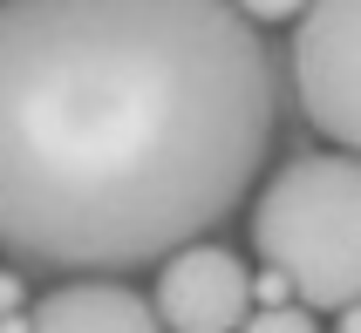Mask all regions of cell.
Segmentation results:
<instances>
[{
	"label": "cell",
	"instance_id": "cell-3",
	"mask_svg": "<svg viewBox=\"0 0 361 333\" xmlns=\"http://www.w3.org/2000/svg\"><path fill=\"white\" fill-rule=\"evenodd\" d=\"M286 68L307 122L361 157V0H307Z\"/></svg>",
	"mask_w": 361,
	"mask_h": 333
},
{
	"label": "cell",
	"instance_id": "cell-6",
	"mask_svg": "<svg viewBox=\"0 0 361 333\" xmlns=\"http://www.w3.org/2000/svg\"><path fill=\"white\" fill-rule=\"evenodd\" d=\"M239 333H321V313H307V306H259Z\"/></svg>",
	"mask_w": 361,
	"mask_h": 333
},
{
	"label": "cell",
	"instance_id": "cell-11",
	"mask_svg": "<svg viewBox=\"0 0 361 333\" xmlns=\"http://www.w3.org/2000/svg\"><path fill=\"white\" fill-rule=\"evenodd\" d=\"M0 333H35V313H7V320H0Z\"/></svg>",
	"mask_w": 361,
	"mask_h": 333
},
{
	"label": "cell",
	"instance_id": "cell-5",
	"mask_svg": "<svg viewBox=\"0 0 361 333\" xmlns=\"http://www.w3.org/2000/svg\"><path fill=\"white\" fill-rule=\"evenodd\" d=\"M35 333H171L157 306L116 279H75L35 306Z\"/></svg>",
	"mask_w": 361,
	"mask_h": 333
},
{
	"label": "cell",
	"instance_id": "cell-10",
	"mask_svg": "<svg viewBox=\"0 0 361 333\" xmlns=\"http://www.w3.org/2000/svg\"><path fill=\"white\" fill-rule=\"evenodd\" d=\"M334 333H361V306H341L334 313Z\"/></svg>",
	"mask_w": 361,
	"mask_h": 333
},
{
	"label": "cell",
	"instance_id": "cell-2",
	"mask_svg": "<svg viewBox=\"0 0 361 333\" xmlns=\"http://www.w3.org/2000/svg\"><path fill=\"white\" fill-rule=\"evenodd\" d=\"M252 245L307 313L361 306V157H293L252 204Z\"/></svg>",
	"mask_w": 361,
	"mask_h": 333
},
{
	"label": "cell",
	"instance_id": "cell-7",
	"mask_svg": "<svg viewBox=\"0 0 361 333\" xmlns=\"http://www.w3.org/2000/svg\"><path fill=\"white\" fill-rule=\"evenodd\" d=\"M252 27H273V20H300L307 14V0H232Z\"/></svg>",
	"mask_w": 361,
	"mask_h": 333
},
{
	"label": "cell",
	"instance_id": "cell-4",
	"mask_svg": "<svg viewBox=\"0 0 361 333\" xmlns=\"http://www.w3.org/2000/svg\"><path fill=\"white\" fill-rule=\"evenodd\" d=\"M150 306L171 333H239L252 320V272H245L239 252L198 238V245H178L157 265Z\"/></svg>",
	"mask_w": 361,
	"mask_h": 333
},
{
	"label": "cell",
	"instance_id": "cell-8",
	"mask_svg": "<svg viewBox=\"0 0 361 333\" xmlns=\"http://www.w3.org/2000/svg\"><path fill=\"white\" fill-rule=\"evenodd\" d=\"M252 293H259V306H300V299H293V286H286V272H273V265L252 279Z\"/></svg>",
	"mask_w": 361,
	"mask_h": 333
},
{
	"label": "cell",
	"instance_id": "cell-9",
	"mask_svg": "<svg viewBox=\"0 0 361 333\" xmlns=\"http://www.w3.org/2000/svg\"><path fill=\"white\" fill-rule=\"evenodd\" d=\"M7 313H20V279L14 272H0V320Z\"/></svg>",
	"mask_w": 361,
	"mask_h": 333
},
{
	"label": "cell",
	"instance_id": "cell-1",
	"mask_svg": "<svg viewBox=\"0 0 361 333\" xmlns=\"http://www.w3.org/2000/svg\"><path fill=\"white\" fill-rule=\"evenodd\" d=\"M280 68L232 0H0V252L137 272L239 211Z\"/></svg>",
	"mask_w": 361,
	"mask_h": 333
}]
</instances>
